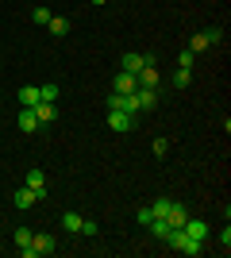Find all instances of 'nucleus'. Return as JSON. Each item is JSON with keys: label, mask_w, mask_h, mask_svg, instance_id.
I'll return each instance as SVG.
<instances>
[{"label": "nucleus", "mask_w": 231, "mask_h": 258, "mask_svg": "<svg viewBox=\"0 0 231 258\" xmlns=\"http://www.w3.org/2000/svg\"><path fill=\"white\" fill-rule=\"evenodd\" d=\"M54 250H58L54 235L39 231V235H31V243H27V247H20V254H23V258H39V254H54Z\"/></svg>", "instance_id": "1"}, {"label": "nucleus", "mask_w": 231, "mask_h": 258, "mask_svg": "<svg viewBox=\"0 0 231 258\" xmlns=\"http://www.w3.org/2000/svg\"><path fill=\"white\" fill-rule=\"evenodd\" d=\"M166 243H170V247H177L181 254H200V250H204V243H197V239H189L185 231H181V227H174V231L166 235Z\"/></svg>", "instance_id": "2"}, {"label": "nucleus", "mask_w": 231, "mask_h": 258, "mask_svg": "<svg viewBox=\"0 0 231 258\" xmlns=\"http://www.w3.org/2000/svg\"><path fill=\"white\" fill-rule=\"evenodd\" d=\"M108 108H116V112H127V116H139V112H143L135 93H112V97H108Z\"/></svg>", "instance_id": "3"}, {"label": "nucleus", "mask_w": 231, "mask_h": 258, "mask_svg": "<svg viewBox=\"0 0 231 258\" xmlns=\"http://www.w3.org/2000/svg\"><path fill=\"white\" fill-rule=\"evenodd\" d=\"M216 43H223V31H200V35H193V39H189L185 50L200 54V50H208V46H216Z\"/></svg>", "instance_id": "4"}, {"label": "nucleus", "mask_w": 231, "mask_h": 258, "mask_svg": "<svg viewBox=\"0 0 231 258\" xmlns=\"http://www.w3.org/2000/svg\"><path fill=\"white\" fill-rule=\"evenodd\" d=\"M108 127L123 135V131H131V127H135V116H127V112H116V108H108Z\"/></svg>", "instance_id": "5"}, {"label": "nucleus", "mask_w": 231, "mask_h": 258, "mask_svg": "<svg viewBox=\"0 0 231 258\" xmlns=\"http://www.w3.org/2000/svg\"><path fill=\"white\" fill-rule=\"evenodd\" d=\"M181 231H185L189 239H197V243H204V239H208V224H204V220H193V216L181 224Z\"/></svg>", "instance_id": "6"}, {"label": "nucleus", "mask_w": 231, "mask_h": 258, "mask_svg": "<svg viewBox=\"0 0 231 258\" xmlns=\"http://www.w3.org/2000/svg\"><path fill=\"white\" fill-rule=\"evenodd\" d=\"M27 189L35 193V201H43L46 197V177H43V170L35 166V170H27Z\"/></svg>", "instance_id": "7"}, {"label": "nucleus", "mask_w": 231, "mask_h": 258, "mask_svg": "<svg viewBox=\"0 0 231 258\" xmlns=\"http://www.w3.org/2000/svg\"><path fill=\"white\" fill-rule=\"evenodd\" d=\"M150 62H158L154 54H123V70H127V74H139V70L150 66Z\"/></svg>", "instance_id": "8"}, {"label": "nucleus", "mask_w": 231, "mask_h": 258, "mask_svg": "<svg viewBox=\"0 0 231 258\" xmlns=\"http://www.w3.org/2000/svg\"><path fill=\"white\" fill-rule=\"evenodd\" d=\"M35 119H39V127H43V123H54V119H58V108L50 104V100H39V104H35Z\"/></svg>", "instance_id": "9"}, {"label": "nucleus", "mask_w": 231, "mask_h": 258, "mask_svg": "<svg viewBox=\"0 0 231 258\" xmlns=\"http://www.w3.org/2000/svg\"><path fill=\"white\" fill-rule=\"evenodd\" d=\"M112 85H116V93H135V89H139V77H135V74H127V70H120Z\"/></svg>", "instance_id": "10"}, {"label": "nucleus", "mask_w": 231, "mask_h": 258, "mask_svg": "<svg viewBox=\"0 0 231 258\" xmlns=\"http://www.w3.org/2000/svg\"><path fill=\"white\" fill-rule=\"evenodd\" d=\"M139 89H158V70H154V62L150 66H143V70H139Z\"/></svg>", "instance_id": "11"}, {"label": "nucleus", "mask_w": 231, "mask_h": 258, "mask_svg": "<svg viewBox=\"0 0 231 258\" xmlns=\"http://www.w3.org/2000/svg\"><path fill=\"white\" fill-rule=\"evenodd\" d=\"M135 97H139V108H143V112H150V108L158 104V89H135Z\"/></svg>", "instance_id": "12"}, {"label": "nucleus", "mask_w": 231, "mask_h": 258, "mask_svg": "<svg viewBox=\"0 0 231 258\" xmlns=\"http://www.w3.org/2000/svg\"><path fill=\"white\" fill-rule=\"evenodd\" d=\"M12 201H16V208H23V212H27V208H35V193L27 189V185H23V189H16V193H12Z\"/></svg>", "instance_id": "13"}, {"label": "nucleus", "mask_w": 231, "mask_h": 258, "mask_svg": "<svg viewBox=\"0 0 231 258\" xmlns=\"http://www.w3.org/2000/svg\"><path fill=\"white\" fill-rule=\"evenodd\" d=\"M185 220H189V208H185V205H177V201H174V208H170V216H166V224H170V227H181Z\"/></svg>", "instance_id": "14"}, {"label": "nucleus", "mask_w": 231, "mask_h": 258, "mask_svg": "<svg viewBox=\"0 0 231 258\" xmlns=\"http://www.w3.org/2000/svg\"><path fill=\"white\" fill-rule=\"evenodd\" d=\"M39 104V85H23L20 89V108H35Z\"/></svg>", "instance_id": "15"}, {"label": "nucleus", "mask_w": 231, "mask_h": 258, "mask_svg": "<svg viewBox=\"0 0 231 258\" xmlns=\"http://www.w3.org/2000/svg\"><path fill=\"white\" fill-rule=\"evenodd\" d=\"M20 131H39V119H35V108H20Z\"/></svg>", "instance_id": "16"}, {"label": "nucleus", "mask_w": 231, "mask_h": 258, "mask_svg": "<svg viewBox=\"0 0 231 258\" xmlns=\"http://www.w3.org/2000/svg\"><path fill=\"white\" fill-rule=\"evenodd\" d=\"M81 220H85V216H77V212H62V227H66L69 235H77V231H81Z\"/></svg>", "instance_id": "17"}, {"label": "nucleus", "mask_w": 231, "mask_h": 258, "mask_svg": "<svg viewBox=\"0 0 231 258\" xmlns=\"http://www.w3.org/2000/svg\"><path fill=\"white\" fill-rule=\"evenodd\" d=\"M170 208H174V201H170V197H158V201L150 205V212L158 216V220H166V216H170Z\"/></svg>", "instance_id": "18"}, {"label": "nucleus", "mask_w": 231, "mask_h": 258, "mask_svg": "<svg viewBox=\"0 0 231 258\" xmlns=\"http://www.w3.org/2000/svg\"><path fill=\"white\" fill-rule=\"evenodd\" d=\"M46 31H50V35H66V31H69V23L62 20V16H50V23H46Z\"/></svg>", "instance_id": "19"}, {"label": "nucleus", "mask_w": 231, "mask_h": 258, "mask_svg": "<svg viewBox=\"0 0 231 258\" xmlns=\"http://www.w3.org/2000/svg\"><path fill=\"white\" fill-rule=\"evenodd\" d=\"M58 97H62V89H58V85H43V89H39V100H50V104H58Z\"/></svg>", "instance_id": "20"}, {"label": "nucleus", "mask_w": 231, "mask_h": 258, "mask_svg": "<svg viewBox=\"0 0 231 258\" xmlns=\"http://www.w3.org/2000/svg\"><path fill=\"white\" fill-rule=\"evenodd\" d=\"M31 227H16V235H12V243H16V247H27V243H31Z\"/></svg>", "instance_id": "21"}, {"label": "nucleus", "mask_w": 231, "mask_h": 258, "mask_svg": "<svg viewBox=\"0 0 231 258\" xmlns=\"http://www.w3.org/2000/svg\"><path fill=\"white\" fill-rule=\"evenodd\" d=\"M81 235H89V239L100 235V224H97V220H81Z\"/></svg>", "instance_id": "22"}, {"label": "nucleus", "mask_w": 231, "mask_h": 258, "mask_svg": "<svg viewBox=\"0 0 231 258\" xmlns=\"http://www.w3.org/2000/svg\"><path fill=\"white\" fill-rule=\"evenodd\" d=\"M31 20L39 23V27H46V23H50V12H46V8H35V12H31Z\"/></svg>", "instance_id": "23"}, {"label": "nucleus", "mask_w": 231, "mask_h": 258, "mask_svg": "<svg viewBox=\"0 0 231 258\" xmlns=\"http://www.w3.org/2000/svg\"><path fill=\"white\" fill-rule=\"evenodd\" d=\"M189 81H193V77H189V70H177V74H174V85H177V89H189Z\"/></svg>", "instance_id": "24"}, {"label": "nucleus", "mask_w": 231, "mask_h": 258, "mask_svg": "<svg viewBox=\"0 0 231 258\" xmlns=\"http://www.w3.org/2000/svg\"><path fill=\"white\" fill-rule=\"evenodd\" d=\"M177 70H193V50H181V58H177Z\"/></svg>", "instance_id": "25"}, {"label": "nucleus", "mask_w": 231, "mask_h": 258, "mask_svg": "<svg viewBox=\"0 0 231 258\" xmlns=\"http://www.w3.org/2000/svg\"><path fill=\"white\" fill-rule=\"evenodd\" d=\"M135 220H139V224H150V220H154V212H150V205H146V208H139V212H135Z\"/></svg>", "instance_id": "26"}, {"label": "nucleus", "mask_w": 231, "mask_h": 258, "mask_svg": "<svg viewBox=\"0 0 231 258\" xmlns=\"http://www.w3.org/2000/svg\"><path fill=\"white\" fill-rule=\"evenodd\" d=\"M166 151H170V143H166V139H154V154H158V158H162Z\"/></svg>", "instance_id": "27"}, {"label": "nucleus", "mask_w": 231, "mask_h": 258, "mask_svg": "<svg viewBox=\"0 0 231 258\" xmlns=\"http://www.w3.org/2000/svg\"><path fill=\"white\" fill-rule=\"evenodd\" d=\"M220 247H223V254H227V247H231V231H227V227L220 231Z\"/></svg>", "instance_id": "28"}, {"label": "nucleus", "mask_w": 231, "mask_h": 258, "mask_svg": "<svg viewBox=\"0 0 231 258\" xmlns=\"http://www.w3.org/2000/svg\"><path fill=\"white\" fill-rule=\"evenodd\" d=\"M93 4H108V0H93Z\"/></svg>", "instance_id": "29"}]
</instances>
